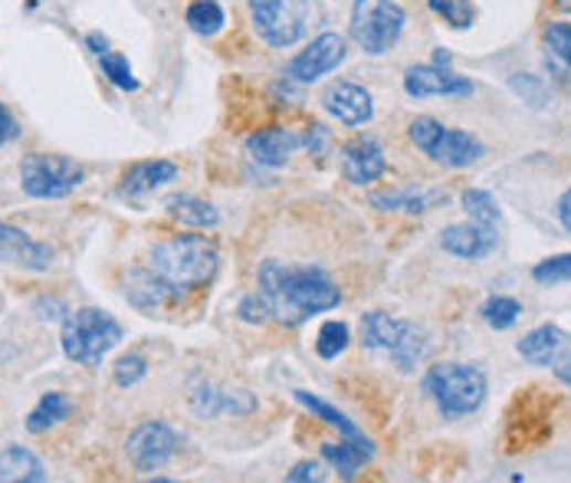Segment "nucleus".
<instances>
[{
    "label": "nucleus",
    "instance_id": "nucleus-1",
    "mask_svg": "<svg viewBox=\"0 0 571 483\" xmlns=\"http://www.w3.org/2000/svg\"><path fill=\"white\" fill-rule=\"evenodd\" d=\"M256 296L263 300L269 319L283 326H299L316 313L336 309L342 303L336 280L313 263L263 260L256 270Z\"/></svg>",
    "mask_w": 571,
    "mask_h": 483
},
{
    "label": "nucleus",
    "instance_id": "nucleus-2",
    "mask_svg": "<svg viewBox=\"0 0 571 483\" xmlns=\"http://www.w3.org/2000/svg\"><path fill=\"white\" fill-rule=\"evenodd\" d=\"M221 266V250L208 234H178L151 246L145 270L161 290L165 303H178L191 290H201L214 280Z\"/></svg>",
    "mask_w": 571,
    "mask_h": 483
},
{
    "label": "nucleus",
    "instance_id": "nucleus-3",
    "mask_svg": "<svg viewBox=\"0 0 571 483\" xmlns=\"http://www.w3.org/2000/svg\"><path fill=\"white\" fill-rule=\"evenodd\" d=\"M121 326L118 319L109 316L106 309H96V306H86V309H76L63 319V329H60V346L66 353V359L76 365H86V368H99L103 359L113 353L115 346L121 343Z\"/></svg>",
    "mask_w": 571,
    "mask_h": 483
},
{
    "label": "nucleus",
    "instance_id": "nucleus-4",
    "mask_svg": "<svg viewBox=\"0 0 571 483\" xmlns=\"http://www.w3.org/2000/svg\"><path fill=\"white\" fill-rule=\"evenodd\" d=\"M424 395L434 398L444 418L473 414L486 398V371L466 363L431 365L424 375Z\"/></svg>",
    "mask_w": 571,
    "mask_h": 483
},
{
    "label": "nucleus",
    "instance_id": "nucleus-5",
    "mask_svg": "<svg viewBox=\"0 0 571 483\" xmlns=\"http://www.w3.org/2000/svg\"><path fill=\"white\" fill-rule=\"evenodd\" d=\"M361 343L368 349L388 353L398 365V371H414L427 353V333L417 323L398 319L384 309L361 316Z\"/></svg>",
    "mask_w": 571,
    "mask_h": 483
},
{
    "label": "nucleus",
    "instance_id": "nucleus-6",
    "mask_svg": "<svg viewBox=\"0 0 571 483\" xmlns=\"http://www.w3.org/2000/svg\"><path fill=\"white\" fill-rule=\"evenodd\" d=\"M408 13L394 0H355L348 33L368 56H384L401 40Z\"/></svg>",
    "mask_w": 571,
    "mask_h": 483
},
{
    "label": "nucleus",
    "instance_id": "nucleus-7",
    "mask_svg": "<svg viewBox=\"0 0 571 483\" xmlns=\"http://www.w3.org/2000/svg\"><path fill=\"white\" fill-rule=\"evenodd\" d=\"M408 135L431 161H437L444 168H466V165L479 161V155H483V141L476 135H469L463 128H451L431 116L411 122Z\"/></svg>",
    "mask_w": 571,
    "mask_h": 483
},
{
    "label": "nucleus",
    "instance_id": "nucleus-8",
    "mask_svg": "<svg viewBox=\"0 0 571 483\" xmlns=\"http://www.w3.org/2000/svg\"><path fill=\"white\" fill-rule=\"evenodd\" d=\"M83 165L66 155H43L33 151L20 161V188L36 201H56L73 195L83 185Z\"/></svg>",
    "mask_w": 571,
    "mask_h": 483
},
{
    "label": "nucleus",
    "instance_id": "nucleus-9",
    "mask_svg": "<svg viewBox=\"0 0 571 483\" xmlns=\"http://www.w3.org/2000/svg\"><path fill=\"white\" fill-rule=\"evenodd\" d=\"M309 10V0H250V23L263 43L289 50L306 36Z\"/></svg>",
    "mask_w": 571,
    "mask_h": 483
},
{
    "label": "nucleus",
    "instance_id": "nucleus-10",
    "mask_svg": "<svg viewBox=\"0 0 571 483\" xmlns=\"http://www.w3.org/2000/svg\"><path fill=\"white\" fill-rule=\"evenodd\" d=\"M178 454V434L165 421H145L128 434L125 458L138 474L161 471Z\"/></svg>",
    "mask_w": 571,
    "mask_h": 483
},
{
    "label": "nucleus",
    "instance_id": "nucleus-11",
    "mask_svg": "<svg viewBox=\"0 0 571 483\" xmlns=\"http://www.w3.org/2000/svg\"><path fill=\"white\" fill-rule=\"evenodd\" d=\"M345 56H348V43H345L342 33H319L303 53H296L286 63V76L296 83H316L319 76L339 70Z\"/></svg>",
    "mask_w": 571,
    "mask_h": 483
},
{
    "label": "nucleus",
    "instance_id": "nucleus-12",
    "mask_svg": "<svg viewBox=\"0 0 571 483\" xmlns=\"http://www.w3.org/2000/svg\"><path fill=\"white\" fill-rule=\"evenodd\" d=\"M56 260V250L50 243L33 241L27 231L0 221V266H17L30 273H46Z\"/></svg>",
    "mask_w": 571,
    "mask_h": 483
},
{
    "label": "nucleus",
    "instance_id": "nucleus-13",
    "mask_svg": "<svg viewBox=\"0 0 571 483\" xmlns=\"http://www.w3.org/2000/svg\"><path fill=\"white\" fill-rule=\"evenodd\" d=\"M404 93L411 99H427V96H473V83L466 76H457L451 66H408L404 73Z\"/></svg>",
    "mask_w": 571,
    "mask_h": 483
},
{
    "label": "nucleus",
    "instance_id": "nucleus-14",
    "mask_svg": "<svg viewBox=\"0 0 571 483\" xmlns=\"http://www.w3.org/2000/svg\"><path fill=\"white\" fill-rule=\"evenodd\" d=\"M303 145H306V138H303L296 128L269 125V128H260V132H253V135L246 138V155H250L256 165L279 168V165H286Z\"/></svg>",
    "mask_w": 571,
    "mask_h": 483
},
{
    "label": "nucleus",
    "instance_id": "nucleus-15",
    "mask_svg": "<svg viewBox=\"0 0 571 483\" xmlns=\"http://www.w3.org/2000/svg\"><path fill=\"white\" fill-rule=\"evenodd\" d=\"M388 171L384 148L371 135H358L342 145V175L351 185H371Z\"/></svg>",
    "mask_w": 571,
    "mask_h": 483
},
{
    "label": "nucleus",
    "instance_id": "nucleus-16",
    "mask_svg": "<svg viewBox=\"0 0 571 483\" xmlns=\"http://www.w3.org/2000/svg\"><path fill=\"white\" fill-rule=\"evenodd\" d=\"M499 241V224H483V221H466V224H451L441 234V246L463 260H483L496 250Z\"/></svg>",
    "mask_w": 571,
    "mask_h": 483
},
{
    "label": "nucleus",
    "instance_id": "nucleus-17",
    "mask_svg": "<svg viewBox=\"0 0 571 483\" xmlns=\"http://www.w3.org/2000/svg\"><path fill=\"white\" fill-rule=\"evenodd\" d=\"M322 106L332 119H339L342 125H364L374 116V103H371V93L358 83H348L339 80L332 83L326 93H322Z\"/></svg>",
    "mask_w": 571,
    "mask_h": 483
},
{
    "label": "nucleus",
    "instance_id": "nucleus-18",
    "mask_svg": "<svg viewBox=\"0 0 571 483\" xmlns=\"http://www.w3.org/2000/svg\"><path fill=\"white\" fill-rule=\"evenodd\" d=\"M175 178H178V168H175V161H168V158L138 161V165H131V168L121 175V181H118V198H128V201L145 198V195L158 191L161 185H168V181H175Z\"/></svg>",
    "mask_w": 571,
    "mask_h": 483
},
{
    "label": "nucleus",
    "instance_id": "nucleus-19",
    "mask_svg": "<svg viewBox=\"0 0 571 483\" xmlns=\"http://www.w3.org/2000/svg\"><path fill=\"white\" fill-rule=\"evenodd\" d=\"M571 346V336L565 329H559V326H552V323H546V326H536L532 333H526L522 339H519V356L526 359V363L532 365H552L565 349Z\"/></svg>",
    "mask_w": 571,
    "mask_h": 483
},
{
    "label": "nucleus",
    "instance_id": "nucleus-20",
    "mask_svg": "<svg viewBox=\"0 0 571 483\" xmlns=\"http://www.w3.org/2000/svg\"><path fill=\"white\" fill-rule=\"evenodd\" d=\"M0 481L3 483H43L46 471L40 464V458L20 444H10L0 451Z\"/></svg>",
    "mask_w": 571,
    "mask_h": 483
},
{
    "label": "nucleus",
    "instance_id": "nucleus-21",
    "mask_svg": "<svg viewBox=\"0 0 571 483\" xmlns=\"http://www.w3.org/2000/svg\"><path fill=\"white\" fill-rule=\"evenodd\" d=\"M165 208H168V214L175 221H181L188 228H198V231H214L221 224L218 208L208 204V201H201V198H191V195H175V198H168Z\"/></svg>",
    "mask_w": 571,
    "mask_h": 483
},
{
    "label": "nucleus",
    "instance_id": "nucleus-22",
    "mask_svg": "<svg viewBox=\"0 0 571 483\" xmlns=\"http://www.w3.org/2000/svg\"><path fill=\"white\" fill-rule=\"evenodd\" d=\"M546 66L559 80L571 83V23H549L546 33Z\"/></svg>",
    "mask_w": 571,
    "mask_h": 483
},
{
    "label": "nucleus",
    "instance_id": "nucleus-23",
    "mask_svg": "<svg viewBox=\"0 0 571 483\" xmlns=\"http://www.w3.org/2000/svg\"><path fill=\"white\" fill-rule=\"evenodd\" d=\"M70 411H73V401L63 391H46L36 401V408L27 414V431L30 434H46L50 428H56L60 421H66Z\"/></svg>",
    "mask_w": 571,
    "mask_h": 483
},
{
    "label": "nucleus",
    "instance_id": "nucleus-24",
    "mask_svg": "<svg viewBox=\"0 0 571 483\" xmlns=\"http://www.w3.org/2000/svg\"><path fill=\"white\" fill-rule=\"evenodd\" d=\"M322 458L342 474L345 481H351L358 471H361V464H368L371 458H374V448H368V444H358V441H332V444H322Z\"/></svg>",
    "mask_w": 571,
    "mask_h": 483
},
{
    "label": "nucleus",
    "instance_id": "nucleus-25",
    "mask_svg": "<svg viewBox=\"0 0 571 483\" xmlns=\"http://www.w3.org/2000/svg\"><path fill=\"white\" fill-rule=\"evenodd\" d=\"M296 401L306 408V411H313V418H322L329 428H336L339 431V438H348V441H358V444H368V448H374L361 431H358V424L355 421H348L339 408H332L329 401H322V398H316V395H309V391H296Z\"/></svg>",
    "mask_w": 571,
    "mask_h": 483
},
{
    "label": "nucleus",
    "instance_id": "nucleus-26",
    "mask_svg": "<svg viewBox=\"0 0 571 483\" xmlns=\"http://www.w3.org/2000/svg\"><path fill=\"white\" fill-rule=\"evenodd\" d=\"M447 198L444 191H431V195H421V191H381V195H371V204L381 208V211H408V214H421L427 211V204Z\"/></svg>",
    "mask_w": 571,
    "mask_h": 483
},
{
    "label": "nucleus",
    "instance_id": "nucleus-27",
    "mask_svg": "<svg viewBox=\"0 0 571 483\" xmlns=\"http://www.w3.org/2000/svg\"><path fill=\"white\" fill-rule=\"evenodd\" d=\"M188 27L194 30V33H201V36H214V33H221L224 30V23H228V17H224V7L218 3V0H194L191 7H188Z\"/></svg>",
    "mask_w": 571,
    "mask_h": 483
},
{
    "label": "nucleus",
    "instance_id": "nucleus-28",
    "mask_svg": "<svg viewBox=\"0 0 571 483\" xmlns=\"http://www.w3.org/2000/svg\"><path fill=\"white\" fill-rule=\"evenodd\" d=\"M348 339H351V333H348L345 323H339V319L322 323V329H319V336H316V353H319V359H326V363L339 359L345 349H348Z\"/></svg>",
    "mask_w": 571,
    "mask_h": 483
},
{
    "label": "nucleus",
    "instance_id": "nucleus-29",
    "mask_svg": "<svg viewBox=\"0 0 571 483\" xmlns=\"http://www.w3.org/2000/svg\"><path fill=\"white\" fill-rule=\"evenodd\" d=\"M479 313H483V319H486L493 329H509V326H516L522 306H519V300H512V296H489V300L483 303Z\"/></svg>",
    "mask_w": 571,
    "mask_h": 483
},
{
    "label": "nucleus",
    "instance_id": "nucleus-30",
    "mask_svg": "<svg viewBox=\"0 0 571 483\" xmlns=\"http://www.w3.org/2000/svg\"><path fill=\"white\" fill-rule=\"evenodd\" d=\"M463 211H466V218H473V221H483V224H499V204L493 201V195L489 191H479V188H469V191H463Z\"/></svg>",
    "mask_w": 571,
    "mask_h": 483
},
{
    "label": "nucleus",
    "instance_id": "nucleus-31",
    "mask_svg": "<svg viewBox=\"0 0 571 483\" xmlns=\"http://www.w3.org/2000/svg\"><path fill=\"white\" fill-rule=\"evenodd\" d=\"M99 66H103V73L109 76L113 86L125 90V93H135L138 90V80H135V73H131V66H128V60L121 53H113V50L99 53Z\"/></svg>",
    "mask_w": 571,
    "mask_h": 483
},
{
    "label": "nucleus",
    "instance_id": "nucleus-32",
    "mask_svg": "<svg viewBox=\"0 0 571 483\" xmlns=\"http://www.w3.org/2000/svg\"><path fill=\"white\" fill-rule=\"evenodd\" d=\"M191 408H194L198 418H218V414H224V391L208 385V381H201L191 391Z\"/></svg>",
    "mask_w": 571,
    "mask_h": 483
},
{
    "label": "nucleus",
    "instance_id": "nucleus-33",
    "mask_svg": "<svg viewBox=\"0 0 571 483\" xmlns=\"http://www.w3.org/2000/svg\"><path fill=\"white\" fill-rule=\"evenodd\" d=\"M532 280L536 283H546V286H556V283L571 280V253H559V256H549V260L536 263L532 266Z\"/></svg>",
    "mask_w": 571,
    "mask_h": 483
},
{
    "label": "nucleus",
    "instance_id": "nucleus-34",
    "mask_svg": "<svg viewBox=\"0 0 571 483\" xmlns=\"http://www.w3.org/2000/svg\"><path fill=\"white\" fill-rule=\"evenodd\" d=\"M437 17H444L454 30H466L473 23V0H427Z\"/></svg>",
    "mask_w": 571,
    "mask_h": 483
},
{
    "label": "nucleus",
    "instance_id": "nucleus-35",
    "mask_svg": "<svg viewBox=\"0 0 571 483\" xmlns=\"http://www.w3.org/2000/svg\"><path fill=\"white\" fill-rule=\"evenodd\" d=\"M145 371H148V363H145V356H138V353L121 356V359L113 365V378L118 388H131V385H138V381L145 378Z\"/></svg>",
    "mask_w": 571,
    "mask_h": 483
},
{
    "label": "nucleus",
    "instance_id": "nucleus-36",
    "mask_svg": "<svg viewBox=\"0 0 571 483\" xmlns=\"http://www.w3.org/2000/svg\"><path fill=\"white\" fill-rule=\"evenodd\" d=\"M509 86H512V90H516L529 106H536V109L549 103V90L542 86V80H539V76L519 73V76H512V80H509Z\"/></svg>",
    "mask_w": 571,
    "mask_h": 483
},
{
    "label": "nucleus",
    "instance_id": "nucleus-37",
    "mask_svg": "<svg viewBox=\"0 0 571 483\" xmlns=\"http://www.w3.org/2000/svg\"><path fill=\"white\" fill-rule=\"evenodd\" d=\"M256 411V398L246 388L224 391V414H253Z\"/></svg>",
    "mask_w": 571,
    "mask_h": 483
},
{
    "label": "nucleus",
    "instance_id": "nucleus-38",
    "mask_svg": "<svg viewBox=\"0 0 571 483\" xmlns=\"http://www.w3.org/2000/svg\"><path fill=\"white\" fill-rule=\"evenodd\" d=\"M240 319H246V323H266L269 313H266V306H263L260 296H246V300L240 303Z\"/></svg>",
    "mask_w": 571,
    "mask_h": 483
},
{
    "label": "nucleus",
    "instance_id": "nucleus-39",
    "mask_svg": "<svg viewBox=\"0 0 571 483\" xmlns=\"http://www.w3.org/2000/svg\"><path fill=\"white\" fill-rule=\"evenodd\" d=\"M286 481H293V483L322 481V468H319L316 461H303V464H296V468L286 474Z\"/></svg>",
    "mask_w": 571,
    "mask_h": 483
},
{
    "label": "nucleus",
    "instance_id": "nucleus-40",
    "mask_svg": "<svg viewBox=\"0 0 571 483\" xmlns=\"http://www.w3.org/2000/svg\"><path fill=\"white\" fill-rule=\"evenodd\" d=\"M13 138H17V122L7 113V106L0 103V148H3L7 141H13Z\"/></svg>",
    "mask_w": 571,
    "mask_h": 483
},
{
    "label": "nucleus",
    "instance_id": "nucleus-41",
    "mask_svg": "<svg viewBox=\"0 0 571 483\" xmlns=\"http://www.w3.org/2000/svg\"><path fill=\"white\" fill-rule=\"evenodd\" d=\"M552 371H556V378H559V381H565V385L571 388V346L562 353V356H559V359H556V363H552Z\"/></svg>",
    "mask_w": 571,
    "mask_h": 483
},
{
    "label": "nucleus",
    "instance_id": "nucleus-42",
    "mask_svg": "<svg viewBox=\"0 0 571 483\" xmlns=\"http://www.w3.org/2000/svg\"><path fill=\"white\" fill-rule=\"evenodd\" d=\"M559 221H562V228L571 234V185L565 188V195L559 198Z\"/></svg>",
    "mask_w": 571,
    "mask_h": 483
},
{
    "label": "nucleus",
    "instance_id": "nucleus-43",
    "mask_svg": "<svg viewBox=\"0 0 571 483\" xmlns=\"http://www.w3.org/2000/svg\"><path fill=\"white\" fill-rule=\"evenodd\" d=\"M86 43L93 46V53H106V36H103V33H89Z\"/></svg>",
    "mask_w": 571,
    "mask_h": 483
},
{
    "label": "nucleus",
    "instance_id": "nucleus-44",
    "mask_svg": "<svg viewBox=\"0 0 571 483\" xmlns=\"http://www.w3.org/2000/svg\"><path fill=\"white\" fill-rule=\"evenodd\" d=\"M451 63H454V56H451L447 50H437V53H434V66H451Z\"/></svg>",
    "mask_w": 571,
    "mask_h": 483
},
{
    "label": "nucleus",
    "instance_id": "nucleus-45",
    "mask_svg": "<svg viewBox=\"0 0 571 483\" xmlns=\"http://www.w3.org/2000/svg\"><path fill=\"white\" fill-rule=\"evenodd\" d=\"M556 10L559 13H571V0H556Z\"/></svg>",
    "mask_w": 571,
    "mask_h": 483
}]
</instances>
